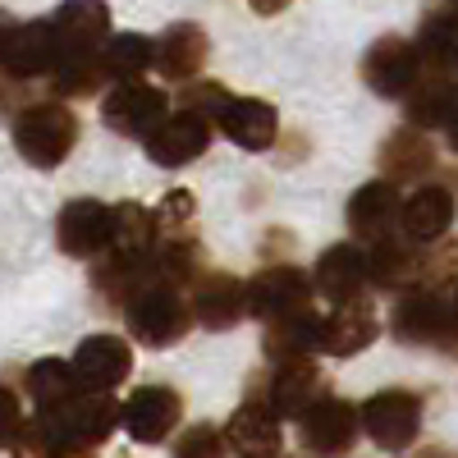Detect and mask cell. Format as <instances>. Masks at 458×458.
<instances>
[{"instance_id": "cell-1", "label": "cell", "mask_w": 458, "mask_h": 458, "mask_svg": "<svg viewBox=\"0 0 458 458\" xmlns=\"http://www.w3.org/2000/svg\"><path fill=\"white\" fill-rule=\"evenodd\" d=\"M14 147H19V157L37 170H60L69 161V151L79 147L83 138V124H79V110H73L69 101L60 97H47V101H37L28 110L14 114Z\"/></svg>"}, {"instance_id": "cell-2", "label": "cell", "mask_w": 458, "mask_h": 458, "mask_svg": "<svg viewBox=\"0 0 458 458\" xmlns=\"http://www.w3.org/2000/svg\"><path fill=\"white\" fill-rule=\"evenodd\" d=\"M124 321H129V335L138 344H147V349H170V344H179L198 326V312H193V298L179 284L151 280L133 293V302L124 308Z\"/></svg>"}, {"instance_id": "cell-3", "label": "cell", "mask_w": 458, "mask_h": 458, "mask_svg": "<svg viewBox=\"0 0 458 458\" xmlns=\"http://www.w3.org/2000/svg\"><path fill=\"white\" fill-rule=\"evenodd\" d=\"M51 427V436L60 440L64 458L79 449H101L114 431L124 427V403H114V394H97V390H79L69 403L37 412Z\"/></svg>"}, {"instance_id": "cell-4", "label": "cell", "mask_w": 458, "mask_h": 458, "mask_svg": "<svg viewBox=\"0 0 458 458\" xmlns=\"http://www.w3.org/2000/svg\"><path fill=\"white\" fill-rule=\"evenodd\" d=\"M390 330L399 344H412V349H445L454 353V312H449V289H431V284H412L394 298L390 312Z\"/></svg>"}, {"instance_id": "cell-5", "label": "cell", "mask_w": 458, "mask_h": 458, "mask_svg": "<svg viewBox=\"0 0 458 458\" xmlns=\"http://www.w3.org/2000/svg\"><path fill=\"white\" fill-rule=\"evenodd\" d=\"M312 298H317V280L308 271H298L293 261H271L266 271L248 280V317L276 326L312 312Z\"/></svg>"}, {"instance_id": "cell-6", "label": "cell", "mask_w": 458, "mask_h": 458, "mask_svg": "<svg viewBox=\"0 0 458 458\" xmlns=\"http://www.w3.org/2000/svg\"><path fill=\"white\" fill-rule=\"evenodd\" d=\"M60 64V42L51 19H28V23H10L0 37V69H5V83H51V73Z\"/></svg>"}, {"instance_id": "cell-7", "label": "cell", "mask_w": 458, "mask_h": 458, "mask_svg": "<svg viewBox=\"0 0 458 458\" xmlns=\"http://www.w3.org/2000/svg\"><path fill=\"white\" fill-rule=\"evenodd\" d=\"M422 79H427V64L417 55V42H408V37H394V32L376 37L362 55V83L386 101H408L422 88Z\"/></svg>"}, {"instance_id": "cell-8", "label": "cell", "mask_w": 458, "mask_h": 458, "mask_svg": "<svg viewBox=\"0 0 458 458\" xmlns=\"http://www.w3.org/2000/svg\"><path fill=\"white\" fill-rule=\"evenodd\" d=\"M362 431L386 454H403L422 436V399L412 390H376L362 403Z\"/></svg>"}, {"instance_id": "cell-9", "label": "cell", "mask_w": 458, "mask_h": 458, "mask_svg": "<svg viewBox=\"0 0 458 458\" xmlns=\"http://www.w3.org/2000/svg\"><path fill=\"white\" fill-rule=\"evenodd\" d=\"M55 243L73 261H97L114 243V207L101 198H73L55 216Z\"/></svg>"}, {"instance_id": "cell-10", "label": "cell", "mask_w": 458, "mask_h": 458, "mask_svg": "<svg viewBox=\"0 0 458 458\" xmlns=\"http://www.w3.org/2000/svg\"><path fill=\"white\" fill-rule=\"evenodd\" d=\"M170 97L161 88H151V83H114L106 97H101V124L114 129V133H124V138H151L165 120H170Z\"/></svg>"}, {"instance_id": "cell-11", "label": "cell", "mask_w": 458, "mask_h": 458, "mask_svg": "<svg viewBox=\"0 0 458 458\" xmlns=\"http://www.w3.org/2000/svg\"><path fill=\"white\" fill-rule=\"evenodd\" d=\"M252 394L266 399L280 417H308V412L330 394V386H326V371H321L312 358H298V362L271 367V371H266L257 386H252Z\"/></svg>"}, {"instance_id": "cell-12", "label": "cell", "mask_w": 458, "mask_h": 458, "mask_svg": "<svg viewBox=\"0 0 458 458\" xmlns=\"http://www.w3.org/2000/svg\"><path fill=\"white\" fill-rule=\"evenodd\" d=\"M60 60H97L110 47V5L106 0H60L51 14Z\"/></svg>"}, {"instance_id": "cell-13", "label": "cell", "mask_w": 458, "mask_h": 458, "mask_svg": "<svg viewBox=\"0 0 458 458\" xmlns=\"http://www.w3.org/2000/svg\"><path fill=\"white\" fill-rule=\"evenodd\" d=\"M298 436H302V449L308 454L339 458V454H349L362 436V408H353L339 394H326L308 417H298Z\"/></svg>"}, {"instance_id": "cell-14", "label": "cell", "mask_w": 458, "mask_h": 458, "mask_svg": "<svg viewBox=\"0 0 458 458\" xmlns=\"http://www.w3.org/2000/svg\"><path fill=\"white\" fill-rule=\"evenodd\" d=\"M344 220H349V234H353L362 248L399 234V229H403L399 183H390V179H367L358 193L349 198V211H344Z\"/></svg>"}, {"instance_id": "cell-15", "label": "cell", "mask_w": 458, "mask_h": 458, "mask_svg": "<svg viewBox=\"0 0 458 458\" xmlns=\"http://www.w3.org/2000/svg\"><path fill=\"white\" fill-rule=\"evenodd\" d=\"M183 422V394L170 386H142L124 399V431L138 445H165Z\"/></svg>"}, {"instance_id": "cell-16", "label": "cell", "mask_w": 458, "mask_h": 458, "mask_svg": "<svg viewBox=\"0 0 458 458\" xmlns=\"http://www.w3.org/2000/svg\"><path fill=\"white\" fill-rule=\"evenodd\" d=\"M133 371V349L120 335H88L79 349H73V376H79L83 390L97 394H114Z\"/></svg>"}, {"instance_id": "cell-17", "label": "cell", "mask_w": 458, "mask_h": 458, "mask_svg": "<svg viewBox=\"0 0 458 458\" xmlns=\"http://www.w3.org/2000/svg\"><path fill=\"white\" fill-rule=\"evenodd\" d=\"M211 133H216L211 120H202V114H193V110H174L170 120H165L157 133H151L142 147H147V157L157 161V165L183 170V165H193V161L207 157Z\"/></svg>"}, {"instance_id": "cell-18", "label": "cell", "mask_w": 458, "mask_h": 458, "mask_svg": "<svg viewBox=\"0 0 458 458\" xmlns=\"http://www.w3.org/2000/svg\"><path fill=\"white\" fill-rule=\"evenodd\" d=\"M280 422H284V417H280L271 403L257 399V394H248V399L234 408V417L225 422L229 449H234L239 458H280V449H284Z\"/></svg>"}, {"instance_id": "cell-19", "label": "cell", "mask_w": 458, "mask_h": 458, "mask_svg": "<svg viewBox=\"0 0 458 458\" xmlns=\"http://www.w3.org/2000/svg\"><path fill=\"white\" fill-rule=\"evenodd\" d=\"M317 293L330 298L335 308L353 298H367V284H371V271H367V248L362 243H330L321 257H317Z\"/></svg>"}, {"instance_id": "cell-20", "label": "cell", "mask_w": 458, "mask_h": 458, "mask_svg": "<svg viewBox=\"0 0 458 458\" xmlns=\"http://www.w3.org/2000/svg\"><path fill=\"white\" fill-rule=\"evenodd\" d=\"M422 261H427V248L408 239L403 229L390 239H380L367 248V271H371V289L380 293H403L412 284H422Z\"/></svg>"}, {"instance_id": "cell-21", "label": "cell", "mask_w": 458, "mask_h": 458, "mask_svg": "<svg viewBox=\"0 0 458 458\" xmlns=\"http://www.w3.org/2000/svg\"><path fill=\"white\" fill-rule=\"evenodd\" d=\"M188 298H193L198 326H207V330H234L248 317V284L229 271H207L188 289Z\"/></svg>"}, {"instance_id": "cell-22", "label": "cell", "mask_w": 458, "mask_h": 458, "mask_svg": "<svg viewBox=\"0 0 458 458\" xmlns=\"http://www.w3.org/2000/svg\"><path fill=\"white\" fill-rule=\"evenodd\" d=\"M376 170L390 183H422L436 170V147H431L427 129H412V124L394 129L376 151Z\"/></svg>"}, {"instance_id": "cell-23", "label": "cell", "mask_w": 458, "mask_h": 458, "mask_svg": "<svg viewBox=\"0 0 458 458\" xmlns=\"http://www.w3.org/2000/svg\"><path fill=\"white\" fill-rule=\"evenodd\" d=\"M211 37L198 23H170L157 42V73L165 83H198V73L207 69Z\"/></svg>"}, {"instance_id": "cell-24", "label": "cell", "mask_w": 458, "mask_h": 458, "mask_svg": "<svg viewBox=\"0 0 458 458\" xmlns=\"http://www.w3.org/2000/svg\"><path fill=\"white\" fill-rule=\"evenodd\" d=\"M376 335H380V321H376L371 298H353L344 308H335L330 317H321V353L353 358V353L371 349Z\"/></svg>"}, {"instance_id": "cell-25", "label": "cell", "mask_w": 458, "mask_h": 458, "mask_svg": "<svg viewBox=\"0 0 458 458\" xmlns=\"http://www.w3.org/2000/svg\"><path fill=\"white\" fill-rule=\"evenodd\" d=\"M458 202H454V188L445 183H417L412 193L403 198V234L417 243H440L449 229H454Z\"/></svg>"}, {"instance_id": "cell-26", "label": "cell", "mask_w": 458, "mask_h": 458, "mask_svg": "<svg viewBox=\"0 0 458 458\" xmlns=\"http://www.w3.org/2000/svg\"><path fill=\"white\" fill-rule=\"evenodd\" d=\"M220 133L243 151H271L276 138H280V110L271 101H261V97H239L225 110Z\"/></svg>"}, {"instance_id": "cell-27", "label": "cell", "mask_w": 458, "mask_h": 458, "mask_svg": "<svg viewBox=\"0 0 458 458\" xmlns=\"http://www.w3.org/2000/svg\"><path fill=\"white\" fill-rule=\"evenodd\" d=\"M417 55H422L427 73H445L454 79L458 73V14L445 5V10H427L422 23H417Z\"/></svg>"}, {"instance_id": "cell-28", "label": "cell", "mask_w": 458, "mask_h": 458, "mask_svg": "<svg viewBox=\"0 0 458 458\" xmlns=\"http://www.w3.org/2000/svg\"><path fill=\"white\" fill-rule=\"evenodd\" d=\"M261 353L271 358V367H280V362H298V358H312V353H321V317H317V312H302V317H289V321L266 326Z\"/></svg>"}, {"instance_id": "cell-29", "label": "cell", "mask_w": 458, "mask_h": 458, "mask_svg": "<svg viewBox=\"0 0 458 458\" xmlns=\"http://www.w3.org/2000/svg\"><path fill=\"white\" fill-rule=\"evenodd\" d=\"M79 390L83 386L73 376V362H64V358H37L23 371V394L32 399V412H51V408L69 403Z\"/></svg>"}, {"instance_id": "cell-30", "label": "cell", "mask_w": 458, "mask_h": 458, "mask_svg": "<svg viewBox=\"0 0 458 458\" xmlns=\"http://www.w3.org/2000/svg\"><path fill=\"white\" fill-rule=\"evenodd\" d=\"M157 248H161L157 211H147L142 202L114 207V243H110V252L133 257V261H157Z\"/></svg>"}, {"instance_id": "cell-31", "label": "cell", "mask_w": 458, "mask_h": 458, "mask_svg": "<svg viewBox=\"0 0 458 458\" xmlns=\"http://www.w3.org/2000/svg\"><path fill=\"white\" fill-rule=\"evenodd\" d=\"M403 110H408L412 129H427V133L431 129H449L454 114H458V83L445 79V73H427L422 88L403 101Z\"/></svg>"}, {"instance_id": "cell-32", "label": "cell", "mask_w": 458, "mask_h": 458, "mask_svg": "<svg viewBox=\"0 0 458 458\" xmlns=\"http://www.w3.org/2000/svg\"><path fill=\"white\" fill-rule=\"evenodd\" d=\"M101 64L110 83H138L147 69H157V42L142 32H114L110 47L101 51Z\"/></svg>"}, {"instance_id": "cell-33", "label": "cell", "mask_w": 458, "mask_h": 458, "mask_svg": "<svg viewBox=\"0 0 458 458\" xmlns=\"http://www.w3.org/2000/svg\"><path fill=\"white\" fill-rule=\"evenodd\" d=\"M157 276L179 284V289H193L207 266H202V239L198 234H179V239H161L157 248Z\"/></svg>"}, {"instance_id": "cell-34", "label": "cell", "mask_w": 458, "mask_h": 458, "mask_svg": "<svg viewBox=\"0 0 458 458\" xmlns=\"http://www.w3.org/2000/svg\"><path fill=\"white\" fill-rule=\"evenodd\" d=\"M106 83H110V79H106L101 55H97V60H60L55 73H51V97H60V101H88V97H97Z\"/></svg>"}, {"instance_id": "cell-35", "label": "cell", "mask_w": 458, "mask_h": 458, "mask_svg": "<svg viewBox=\"0 0 458 458\" xmlns=\"http://www.w3.org/2000/svg\"><path fill=\"white\" fill-rule=\"evenodd\" d=\"M239 97L229 92L225 83H211V79H198V83H188L183 88V97H179V110H193V114H202V120H211L216 129H220V120H225V110L234 106Z\"/></svg>"}, {"instance_id": "cell-36", "label": "cell", "mask_w": 458, "mask_h": 458, "mask_svg": "<svg viewBox=\"0 0 458 458\" xmlns=\"http://www.w3.org/2000/svg\"><path fill=\"white\" fill-rule=\"evenodd\" d=\"M157 211V229L161 239H179V234H193V216H198V198L188 188H170V193L151 207Z\"/></svg>"}, {"instance_id": "cell-37", "label": "cell", "mask_w": 458, "mask_h": 458, "mask_svg": "<svg viewBox=\"0 0 458 458\" xmlns=\"http://www.w3.org/2000/svg\"><path fill=\"white\" fill-rule=\"evenodd\" d=\"M5 449H10V458H64L60 440L51 436V427H47L37 412L19 427V436H14V440H5Z\"/></svg>"}, {"instance_id": "cell-38", "label": "cell", "mask_w": 458, "mask_h": 458, "mask_svg": "<svg viewBox=\"0 0 458 458\" xmlns=\"http://www.w3.org/2000/svg\"><path fill=\"white\" fill-rule=\"evenodd\" d=\"M234 449H229V436L211 422H198V427H188L174 445V458H229Z\"/></svg>"}, {"instance_id": "cell-39", "label": "cell", "mask_w": 458, "mask_h": 458, "mask_svg": "<svg viewBox=\"0 0 458 458\" xmlns=\"http://www.w3.org/2000/svg\"><path fill=\"white\" fill-rule=\"evenodd\" d=\"M422 284H431V289H449V284H458V239H440L436 248H427Z\"/></svg>"}, {"instance_id": "cell-40", "label": "cell", "mask_w": 458, "mask_h": 458, "mask_svg": "<svg viewBox=\"0 0 458 458\" xmlns=\"http://www.w3.org/2000/svg\"><path fill=\"white\" fill-rule=\"evenodd\" d=\"M248 5H252L257 14H266V19H271V14H284V10L293 5V0H248Z\"/></svg>"}, {"instance_id": "cell-41", "label": "cell", "mask_w": 458, "mask_h": 458, "mask_svg": "<svg viewBox=\"0 0 458 458\" xmlns=\"http://www.w3.org/2000/svg\"><path fill=\"white\" fill-rule=\"evenodd\" d=\"M445 142H449V151H454V157H458V114H454V124L445 129Z\"/></svg>"}, {"instance_id": "cell-42", "label": "cell", "mask_w": 458, "mask_h": 458, "mask_svg": "<svg viewBox=\"0 0 458 458\" xmlns=\"http://www.w3.org/2000/svg\"><path fill=\"white\" fill-rule=\"evenodd\" d=\"M449 312H454V339H458V284H449Z\"/></svg>"}, {"instance_id": "cell-43", "label": "cell", "mask_w": 458, "mask_h": 458, "mask_svg": "<svg viewBox=\"0 0 458 458\" xmlns=\"http://www.w3.org/2000/svg\"><path fill=\"white\" fill-rule=\"evenodd\" d=\"M445 5H449V10H454V14H458V0H445Z\"/></svg>"}, {"instance_id": "cell-44", "label": "cell", "mask_w": 458, "mask_h": 458, "mask_svg": "<svg viewBox=\"0 0 458 458\" xmlns=\"http://www.w3.org/2000/svg\"><path fill=\"white\" fill-rule=\"evenodd\" d=\"M454 83H458V73H454Z\"/></svg>"}]
</instances>
